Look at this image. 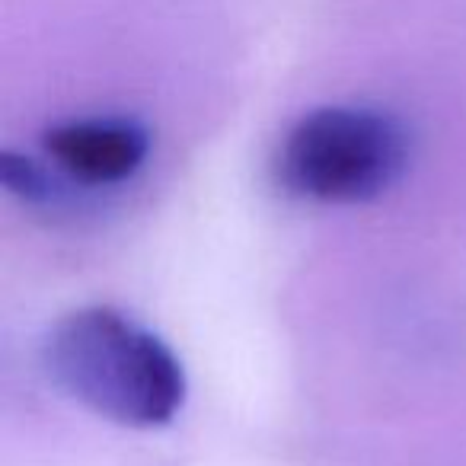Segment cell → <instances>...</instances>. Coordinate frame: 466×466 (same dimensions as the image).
<instances>
[{"instance_id": "6da1fadb", "label": "cell", "mask_w": 466, "mask_h": 466, "mask_svg": "<svg viewBox=\"0 0 466 466\" xmlns=\"http://www.w3.org/2000/svg\"><path fill=\"white\" fill-rule=\"evenodd\" d=\"M42 361L71 400L125 428L169 425L186 402V370L176 351L116 307H80L58 319Z\"/></svg>"}, {"instance_id": "7a4b0ae2", "label": "cell", "mask_w": 466, "mask_h": 466, "mask_svg": "<svg viewBox=\"0 0 466 466\" xmlns=\"http://www.w3.org/2000/svg\"><path fill=\"white\" fill-rule=\"evenodd\" d=\"M409 163L400 118L368 106H319L288 128L279 176L294 195L326 205H361L396 186Z\"/></svg>"}, {"instance_id": "3957f363", "label": "cell", "mask_w": 466, "mask_h": 466, "mask_svg": "<svg viewBox=\"0 0 466 466\" xmlns=\"http://www.w3.org/2000/svg\"><path fill=\"white\" fill-rule=\"evenodd\" d=\"M42 150L65 179L86 188L128 182L150 154V135L128 116H80L42 135Z\"/></svg>"}, {"instance_id": "277c9868", "label": "cell", "mask_w": 466, "mask_h": 466, "mask_svg": "<svg viewBox=\"0 0 466 466\" xmlns=\"http://www.w3.org/2000/svg\"><path fill=\"white\" fill-rule=\"evenodd\" d=\"M0 179L14 195H20L23 201H48L55 195L52 188V176L42 163L20 157L14 150L0 157Z\"/></svg>"}]
</instances>
